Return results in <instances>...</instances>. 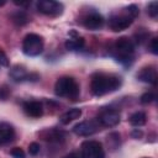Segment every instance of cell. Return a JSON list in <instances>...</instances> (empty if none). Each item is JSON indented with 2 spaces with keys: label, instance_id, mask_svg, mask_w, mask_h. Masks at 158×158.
<instances>
[{
  "label": "cell",
  "instance_id": "obj_14",
  "mask_svg": "<svg viewBox=\"0 0 158 158\" xmlns=\"http://www.w3.org/2000/svg\"><path fill=\"white\" fill-rule=\"evenodd\" d=\"M70 35H72L73 37H69V38L65 41V48L69 49V51H78V49H80V48H83V47H84V43H85L84 38L80 37L79 35H77V33L73 32V31L70 32Z\"/></svg>",
  "mask_w": 158,
  "mask_h": 158
},
{
  "label": "cell",
  "instance_id": "obj_21",
  "mask_svg": "<svg viewBox=\"0 0 158 158\" xmlns=\"http://www.w3.org/2000/svg\"><path fill=\"white\" fill-rule=\"evenodd\" d=\"M154 99H156V96H154L153 93H146V94H143V95L141 96V102H142V104H149V102H152Z\"/></svg>",
  "mask_w": 158,
  "mask_h": 158
},
{
  "label": "cell",
  "instance_id": "obj_6",
  "mask_svg": "<svg viewBox=\"0 0 158 158\" xmlns=\"http://www.w3.org/2000/svg\"><path fill=\"white\" fill-rule=\"evenodd\" d=\"M81 158H105L102 144L98 141H85L80 147Z\"/></svg>",
  "mask_w": 158,
  "mask_h": 158
},
{
  "label": "cell",
  "instance_id": "obj_7",
  "mask_svg": "<svg viewBox=\"0 0 158 158\" xmlns=\"http://www.w3.org/2000/svg\"><path fill=\"white\" fill-rule=\"evenodd\" d=\"M63 4L54 0H41L37 2V10L47 16H59L63 12Z\"/></svg>",
  "mask_w": 158,
  "mask_h": 158
},
{
  "label": "cell",
  "instance_id": "obj_9",
  "mask_svg": "<svg viewBox=\"0 0 158 158\" xmlns=\"http://www.w3.org/2000/svg\"><path fill=\"white\" fill-rule=\"evenodd\" d=\"M100 127V123L98 120H85L79 123H77L73 127V132L78 136H90L95 133Z\"/></svg>",
  "mask_w": 158,
  "mask_h": 158
},
{
  "label": "cell",
  "instance_id": "obj_17",
  "mask_svg": "<svg viewBox=\"0 0 158 158\" xmlns=\"http://www.w3.org/2000/svg\"><path fill=\"white\" fill-rule=\"evenodd\" d=\"M41 135H42V137H43L46 141H51V142H53V141H59V139L64 138V133H63L62 131L56 130V128L46 130V131H43Z\"/></svg>",
  "mask_w": 158,
  "mask_h": 158
},
{
  "label": "cell",
  "instance_id": "obj_12",
  "mask_svg": "<svg viewBox=\"0 0 158 158\" xmlns=\"http://www.w3.org/2000/svg\"><path fill=\"white\" fill-rule=\"evenodd\" d=\"M137 78L143 81V83H148V84H153L156 85L157 83V70L154 67L149 65V67H144L142 68L138 74H137Z\"/></svg>",
  "mask_w": 158,
  "mask_h": 158
},
{
  "label": "cell",
  "instance_id": "obj_18",
  "mask_svg": "<svg viewBox=\"0 0 158 158\" xmlns=\"http://www.w3.org/2000/svg\"><path fill=\"white\" fill-rule=\"evenodd\" d=\"M147 121V116L144 112L142 111H136L133 112L131 116H130V123L132 126H136V127H139V126H143Z\"/></svg>",
  "mask_w": 158,
  "mask_h": 158
},
{
  "label": "cell",
  "instance_id": "obj_10",
  "mask_svg": "<svg viewBox=\"0 0 158 158\" xmlns=\"http://www.w3.org/2000/svg\"><path fill=\"white\" fill-rule=\"evenodd\" d=\"M104 17L99 14V12H95V11H93V12H90V14H88L84 19H83V25L86 27V28H89V30H91V31H95V30H99V28H101L102 26H104Z\"/></svg>",
  "mask_w": 158,
  "mask_h": 158
},
{
  "label": "cell",
  "instance_id": "obj_3",
  "mask_svg": "<svg viewBox=\"0 0 158 158\" xmlns=\"http://www.w3.org/2000/svg\"><path fill=\"white\" fill-rule=\"evenodd\" d=\"M54 93L59 98L75 100L79 96L80 89L78 81L72 77H62L54 84Z\"/></svg>",
  "mask_w": 158,
  "mask_h": 158
},
{
  "label": "cell",
  "instance_id": "obj_8",
  "mask_svg": "<svg viewBox=\"0 0 158 158\" xmlns=\"http://www.w3.org/2000/svg\"><path fill=\"white\" fill-rule=\"evenodd\" d=\"M98 121H99L100 126L114 127L120 122V112H118V110L112 109V107L102 109L99 114Z\"/></svg>",
  "mask_w": 158,
  "mask_h": 158
},
{
  "label": "cell",
  "instance_id": "obj_16",
  "mask_svg": "<svg viewBox=\"0 0 158 158\" xmlns=\"http://www.w3.org/2000/svg\"><path fill=\"white\" fill-rule=\"evenodd\" d=\"M80 116H81V110L78 109V107H74V109H70V110L65 111V112L60 116L59 121H60V123H63V125H68V123H70L72 121L79 118Z\"/></svg>",
  "mask_w": 158,
  "mask_h": 158
},
{
  "label": "cell",
  "instance_id": "obj_27",
  "mask_svg": "<svg viewBox=\"0 0 158 158\" xmlns=\"http://www.w3.org/2000/svg\"><path fill=\"white\" fill-rule=\"evenodd\" d=\"M4 4H5V2H4V1H1V2H0V5H4Z\"/></svg>",
  "mask_w": 158,
  "mask_h": 158
},
{
  "label": "cell",
  "instance_id": "obj_11",
  "mask_svg": "<svg viewBox=\"0 0 158 158\" xmlns=\"http://www.w3.org/2000/svg\"><path fill=\"white\" fill-rule=\"evenodd\" d=\"M23 111L27 116L30 117H41L43 115V105L42 102L37 101V100H30V101H26L23 102Z\"/></svg>",
  "mask_w": 158,
  "mask_h": 158
},
{
  "label": "cell",
  "instance_id": "obj_15",
  "mask_svg": "<svg viewBox=\"0 0 158 158\" xmlns=\"http://www.w3.org/2000/svg\"><path fill=\"white\" fill-rule=\"evenodd\" d=\"M10 77H11L14 80H16V81H22V80L28 79V78L31 77V74L27 73V70H26V68H25L23 65L16 64V65H14V67L10 69Z\"/></svg>",
  "mask_w": 158,
  "mask_h": 158
},
{
  "label": "cell",
  "instance_id": "obj_5",
  "mask_svg": "<svg viewBox=\"0 0 158 158\" xmlns=\"http://www.w3.org/2000/svg\"><path fill=\"white\" fill-rule=\"evenodd\" d=\"M43 38L37 33H28L22 41V52L28 57L40 56L43 51Z\"/></svg>",
  "mask_w": 158,
  "mask_h": 158
},
{
  "label": "cell",
  "instance_id": "obj_26",
  "mask_svg": "<svg viewBox=\"0 0 158 158\" xmlns=\"http://www.w3.org/2000/svg\"><path fill=\"white\" fill-rule=\"evenodd\" d=\"M63 158H81V156L78 154V153H75V152H73V153H69V154L64 156Z\"/></svg>",
  "mask_w": 158,
  "mask_h": 158
},
{
  "label": "cell",
  "instance_id": "obj_19",
  "mask_svg": "<svg viewBox=\"0 0 158 158\" xmlns=\"http://www.w3.org/2000/svg\"><path fill=\"white\" fill-rule=\"evenodd\" d=\"M12 20H14L16 23H19V25H23V23L27 22V16L25 15V12L19 11V12H16V14L12 15Z\"/></svg>",
  "mask_w": 158,
  "mask_h": 158
},
{
  "label": "cell",
  "instance_id": "obj_2",
  "mask_svg": "<svg viewBox=\"0 0 158 158\" xmlns=\"http://www.w3.org/2000/svg\"><path fill=\"white\" fill-rule=\"evenodd\" d=\"M138 14H139V10L136 5L126 6V7L121 9L120 11H117L110 16L109 27L115 32L123 31L131 26V23L138 16Z\"/></svg>",
  "mask_w": 158,
  "mask_h": 158
},
{
  "label": "cell",
  "instance_id": "obj_1",
  "mask_svg": "<svg viewBox=\"0 0 158 158\" xmlns=\"http://www.w3.org/2000/svg\"><path fill=\"white\" fill-rule=\"evenodd\" d=\"M122 84V79L111 73H95L91 77L90 89L95 96H102L116 91Z\"/></svg>",
  "mask_w": 158,
  "mask_h": 158
},
{
  "label": "cell",
  "instance_id": "obj_23",
  "mask_svg": "<svg viewBox=\"0 0 158 158\" xmlns=\"http://www.w3.org/2000/svg\"><path fill=\"white\" fill-rule=\"evenodd\" d=\"M10 153H11V156H12L14 158H25V152H23L22 148H20V147L12 148Z\"/></svg>",
  "mask_w": 158,
  "mask_h": 158
},
{
  "label": "cell",
  "instance_id": "obj_20",
  "mask_svg": "<svg viewBox=\"0 0 158 158\" xmlns=\"http://www.w3.org/2000/svg\"><path fill=\"white\" fill-rule=\"evenodd\" d=\"M147 11H148V15L151 16V17H157V15H158V2L157 1H152V2H149L148 4V6H147Z\"/></svg>",
  "mask_w": 158,
  "mask_h": 158
},
{
  "label": "cell",
  "instance_id": "obj_4",
  "mask_svg": "<svg viewBox=\"0 0 158 158\" xmlns=\"http://www.w3.org/2000/svg\"><path fill=\"white\" fill-rule=\"evenodd\" d=\"M114 54L115 58L122 63V64H130L133 60V54H135V44L132 40L128 37H120L116 40L114 44Z\"/></svg>",
  "mask_w": 158,
  "mask_h": 158
},
{
  "label": "cell",
  "instance_id": "obj_22",
  "mask_svg": "<svg viewBox=\"0 0 158 158\" xmlns=\"http://www.w3.org/2000/svg\"><path fill=\"white\" fill-rule=\"evenodd\" d=\"M40 149H41V147H40V144H38L37 142H32V143H30V146H28V152H30V154H32V156L38 154V153H40Z\"/></svg>",
  "mask_w": 158,
  "mask_h": 158
},
{
  "label": "cell",
  "instance_id": "obj_25",
  "mask_svg": "<svg viewBox=\"0 0 158 158\" xmlns=\"http://www.w3.org/2000/svg\"><path fill=\"white\" fill-rule=\"evenodd\" d=\"M0 65L2 67H7L9 65V58L6 56V53L0 48Z\"/></svg>",
  "mask_w": 158,
  "mask_h": 158
},
{
  "label": "cell",
  "instance_id": "obj_13",
  "mask_svg": "<svg viewBox=\"0 0 158 158\" xmlns=\"http://www.w3.org/2000/svg\"><path fill=\"white\" fill-rule=\"evenodd\" d=\"M15 138V130L10 123L0 122V144H6Z\"/></svg>",
  "mask_w": 158,
  "mask_h": 158
},
{
  "label": "cell",
  "instance_id": "obj_24",
  "mask_svg": "<svg viewBox=\"0 0 158 158\" xmlns=\"http://www.w3.org/2000/svg\"><path fill=\"white\" fill-rule=\"evenodd\" d=\"M149 48H151V52L153 54H158V38L157 37L152 38V41L149 43Z\"/></svg>",
  "mask_w": 158,
  "mask_h": 158
}]
</instances>
